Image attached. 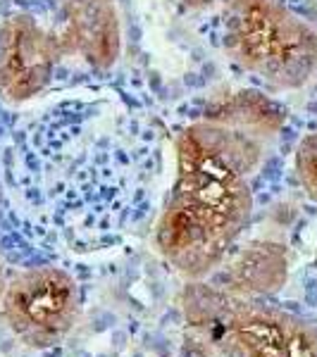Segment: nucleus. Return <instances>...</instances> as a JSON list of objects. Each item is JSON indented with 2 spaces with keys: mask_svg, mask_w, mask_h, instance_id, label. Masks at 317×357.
<instances>
[{
  "mask_svg": "<svg viewBox=\"0 0 317 357\" xmlns=\"http://www.w3.org/2000/svg\"><path fill=\"white\" fill-rule=\"evenodd\" d=\"M293 167H296L298 183L303 186L305 195L317 205V131L301 138L296 148V158H293Z\"/></svg>",
  "mask_w": 317,
  "mask_h": 357,
  "instance_id": "nucleus-9",
  "label": "nucleus"
},
{
  "mask_svg": "<svg viewBox=\"0 0 317 357\" xmlns=\"http://www.w3.org/2000/svg\"><path fill=\"white\" fill-rule=\"evenodd\" d=\"M5 284H8V276H5V267H3V262H0V301H3Z\"/></svg>",
  "mask_w": 317,
  "mask_h": 357,
  "instance_id": "nucleus-11",
  "label": "nucleus"
},
{
  "mask_svg": "<svg viewBox=\"0 0 317 357\" xmlns=\"http://www.w3.org/2000/svg\"><path fill=\"white\" fill-rule=\"evenodd\" d=\"M0 314L27 348L45 350L62 343L82 317V291L60 267H31L8 279Z\"/></svg>",
  "mask_w": 317,
  "mask_h": 357,
  "instance_id": "nucleus-4",
  "label": "nucleus"
},
{
  "mask_svg": "<svg viewBox=\"0 0 317 357\" xmlns=\"http://www.w3.org/2000/svg\"><path fill=\"white\" fill-rule=\"evenodd\" d=\"M289 279V252L277 241H249L205 276L210 286L239 298L265 301L284 289Z\"/></svg>",
  "mask_w": 317,
  "mask_h": 357,
  "instance_id": "nucleus-6",
  "label": "nucleus"
},
{
  "mask_svg": "<svg viewBox=\"0 0 317 357\" xmlns=\"http://www.w3.org/2000/svg\"><path fill=\"white\" fill-rule=\"evenodd\" d=\"M222 45L234 65L279 91L317 72V31L279 0H222Z\"/></svg>",
  "mask_w": 317,
  "mask_h": 357,
  "instance_id": "nucleus-3",
  "label": "nucleus"
},
{
  "mask_svg": "<svg viewBox=\"0 0 317 357\" xmlns=\"http://www.w3.org/2000/svg\"><path fill=\"white\" fill-rule=\"evenodd\" d=\"M267 143L207 117L177 134V174L155 224L153 243L186 281L205 279L249 227L251 178L263 165Z\"/></svg>",
  "mask_w": 317,
  "mask_h": 357,
  "instance_id": "nucleus-1",
  "label": "nucleus"
},
{
  "mask_svg": "<svg viewBox=\"0 0 317 357\" xmlns=\"http://www.w3.org/2000/svg\"><path fill=\"white\" fill-rule=\"evenodd\" d=\"M179 3L189 10H200V8H210L215 0H179Z\"/></svg>",
  "mask_w": 317,
  "mask_h": 357,
  "instance_id": "nucleus-10",
  "label": "nucleus"
},
{
  "mask_svg": "<svg viewBox=\"0 0 317 357\" xmlns=\"http://www.w3.org/2000/svg\"><path fill=\"white\" fill-rule=\"evenodd\" d=\"M72 50L94 69H110L122 53V24L115 0H57Z\"/></svg>",
  "mask_w": 317,
  "mask_h": 357,
  "instance_id": "nucleus-7",
  "label": "nucleus"
},
{
  "mask_svg": "<svg viewBox=\"0 0 317 357\" xmlns=\"http://www.w3.org/2000/svg\"><path fill=\"white\" fill-rule=\"evenodd\" d=\"M184 324L215 357H317V326L265 301L239 298L205 279L179 293Z\"/></svg>",
  "mask_w": 317,
  "mask_h": 357,
  "instance_id": "nucleus-2",
  "label": "nucleus"
},
{
  "mask_svg": "<svg viewBox=\"0 0 317 357\" xmlns=\"http://www.w3.org/2000/svg\"><path fill=\"white\" fill-rule=\"evenodd\" d=\"M205 117L229 124L234 129L249 131L265 141H272L286 122V110L274 98L265 96L260 91L241 89L212 98Z\"/></svg>",
  "mask_w": 317,
  "mask_h": 357,
  "instance_id": "nucleus-8",
  "label": "nucleus"
},
{
  "mask_svg": "<svg viewBox=\"0 0 317 357\" xmlns=\"http://www.w3.org/2000/svg\"><path fill=\"white\" fill-rule=\"evenodd\" d=\"M65 29H48L31 15L0 22V100L22 105L41 96L65 55H72Z\"/></svg>",
  "mask_w": 317,
  "mask_h": 357,
  "instance_id": "nucleus-5",
  "label": "nucleus"
}]
</instances>
